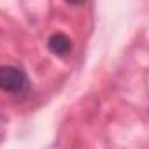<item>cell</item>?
<instances>
[{
  "label": "cell",
  "instance_id": "obj_1",
  "mask_svg": "<svg viewBox=\"0 0 149 149\" xmlns=\"http://www.w3.org/2000/svg\"><path fill=\"white\" fill-rule=\"evenodd\" d=\"M0 86L11 95H23L30 88V81L19 67L4 65L0 68Z\"/></svg>",
  "mask_w": 149,
  "mask_h": 149
},
{
  "label": "cell",
  "instance_id": "obj_2",
  "mask_svg": "<svg viewBox=\"0 0 149 149\" xmlns=\"http://www.w3.org/2000/svg\"><path fill=\"white\" fill-rule=\"evenodd\" d=\"M47 49L56 56H67L72 51V40L63 32H54L47 39Z\"/></svg>",
  "mask_w": 149,
  "mask_h": 149
}]
</instances>
